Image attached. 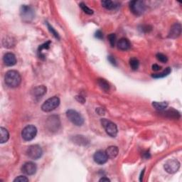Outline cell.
I'll return each mask as SVG.
<instances>
[{"label":"cell","instance_id":"cell-1","mask_svg":"<svg viewBox=\"0 0 182 182\" xmlns=\"http://www.w3.org/2000/svg\"><path fill=\"white\" fill-rule=\"evenodd\" d=\"M5 83L10 88H16L21 82V77L18 71L11 70L7 72L4 77Z\"/></svg>","mask_w":182,"mask_h":182},{"label":"cell","instance_id":"cell-2","mask_svg":"<svg viewBox=\"0 0 182 182\" xmlns=\"http://www.w3.org/2000/svg\"><path fill=\"white\" fill-rule=\"evenodd\" d=\"M60 105V99L56 96L49 98L44 103L41 105V110L45 113H49L54 110Z\"/></svg>","mask_w":182,"mask_h":182},{"label":"cell","instance_id":"cell-3","mask_svg":"<svg viewBox=\"0 0 182 182\" xmlns=\"http://www.w3.org/2000/svg\"><path fill=\"white\" fill-rule=\"evenodd\" d=\"M66 116L72 123L76 126H82L84 123V118L81 114L74 110H68L66 112Z\"/></svg>","mask_w":182,"mask_h":182},{"label":"cell","instance_id":"cell-4","mask_svg":"<svg viewBox=\"0 0 182 182\" xmlns=\"http://www.w3.org/2000/svg\"><path fill=\"white\" fill-rule=\"evenodd\" d=\"M101 124L109 136L112 138H115L118 133V127L115 124L107 119H102Z\"/></svg>","mask_w":182,"mask_h":182},{"label":"cell","instance_id":"cell-5","mask_svg":"<svg viewBox=\"0 0 182 182\" xmlns=\"http://www.w3.org/2000/svg\"><path fill=\"white\" fill-rule=\"evenodd\" d=\"M129 8L131 12L136 15V16H140L143 14L145 12L146 7L145 4L143 1L140 0H136V1H132L129 2Z\"/></svg>","mask_w":182,"mask_h":182},{"label":"cell","instance_id":"cell-6","mask_svg":"<svg viewBox=\"0 0 182 182\" xmlns=\"http://www.w3.org/2000/svg\"><path fill=\"white\" fill-rule=\"evenodd\" d=\"M37 134V129L34 125L29 124L25 127L21 132V136L25 141H31L35 138Z\"/></svg>","mask_w":182,"mask_h":182},{"label":"cell","instance_id":"cell-7","mask_svg":"<svg viewBox=\"0 0 182 182\" xmlns=\"http://www.w3.org/2000/svg\"><path fill=\"white\" fill-rule=\"evenodd\" d=\"M26 154L29 158L36 160L42 156L43 151H42V149L39 145L34 144V145L29 147L26 150Z\"/></svg>","mask_w":182,"mask_h":182},{"label":"cell","instance_id":"cell-8","mask_svg":"<svg viewBox=\"0 0 182 182\" xmlns=\"http://www.w3.org/2000/svg\"><path fill=\"white\" fill-rule=\"evenodd\" d=\"M164 169L169 174H175L180 168V163L176 159H169L164 164Z\"/></svg>","mask_w":182,"mask_h":182},{"label":"cell","instance_id":"cell-9","mask_svg":"<svg viewBox=\"0 0 182 182\" xmlns=\"http://www.w3.org/2000/svg\"><path fill=\"white\" fill-rule=\"evenodd\" d=\"M20 14L21 18L25 21H30L34 16V12L31 7L27 5H22L20 10Z\"/></svg>","mask_w":182,"mask_h":182},{"label":"cell","instance_id":"cell-10","mask_svg":"<svg viewBox=\"0 0 182 182\" xmlns=\"http://www.w3.org/2000/svg\"><path fill=\"white\" fill-rule=\"evenodd\" d=\"M61 125L60 119L58 116L53 115L48 118V120L46 122V126L48 129L51 132H56L58 130Z\"/></svg>","mask_w":182,"mask_h":182},{"label":"cell","instance_id":"cell-11","mask_svg":"<svg viewBox=\"0 0 182 182\" xmlns=\"http://www.w3.org/2000/svg\"><path fill=\"white\" fill-rule=\"evenodd\" d=\"M36 170H37L36 164L34 162H31V161L26 162L21 167L22 172L29 176L34 175V174L36 172Z\"/></svg>","mask_w":182,"mask_h":182},{"label":"cell","instance_id":"cell-12","mask_svg":"<svg viewBox=\"0 0 182 182\" xmlns=\"http://www.w3.org/2000/svg\"><path fill=\"white\" fill-rule=\"evenodd\" d=\"M94 161L98 164H104L107 162L108 157L106 152L103 150H99L95 153L93 156Z\"/></svg>","mask_w":182,"mask_h":182},{"label":"cell","instance_id":"cell-13","mask_svg":"<svg viewBox=\"0 0 182 182\" xmlns=\"http://www.w3.org/2000/svg\"><path fill=\"white\" fill-rule=\"evenodd\" d=\"M46 87L44 86H36L31 91V95L35 98H41L46 93Z\"/></svg>","mask_w":182,"mask_h":182},{"label":"cell","instance_id":"cell-14","mask_svg":"<svg viewBox=\"0 0 182 182\" xmlns=\"http://www.w3.org/2000/svg\"><path fill=\"white\" fill-rule=\"evenodd\" d=\"M181 26L180 24H175L171 26L170 31L169 33V38L176 39L181 35Z\"/></svg>","mask_w":182,"mask_h":182},{"label":"cell","instance_id":"cell-15","mask_svg":"<svg viewBox=\"0 0 182 182\" xmlns=\"http://www.w3.org/2000/svg\"><path fill=\"white\" fill-rule=\"evenodd\" d=\"M3 61L7 66H13L16 63V58L12 53H7L3 57Z\"/></svg>","mask_w":182,"mask_h":182},{"label":"cell","instance_id":"cell-16","mask_svg":"<svg viewBox=\"0 0 182 182\" xmlns=\"http://www.w3.org/2000/svg\"><path fill=\"white\" fill-rule=\"evenodd\" d=\"M131 47V44L126 38H122L118 42V48L121 51H128Z\"/></svg>","mask_w":182,"mask_h":182},{"label":"cell","instance_id":"cell-17","mask_svg":"<svg viewBox=\"0 0 182 182\" xmlns=\"http://www.w3.org/2000/svg\"><path fill=\"white\" fill-rule=\"evenodd\" d=\"M101 4L102 6H103L104 8L109 10L115 9L119 6V2L110 1V0H105V1H102Z\"/></svg>","mask_w":182,"mask_h":182},{"label":"cell","instance_id":"cell-18","mask_svg":"<svg viewBox=\"0 0 182 182\" xmlns=\"http://www.w3.org/2000/svg\"><path fill=\"white\" fill-rule=\"evenodd\" d=\"M105 152L108 158L113 159L118 156L119 149L118 148V147L116 146H110L109 147L106 149Z\"/></svg>","mask_w":182,"mask_h":182},{"label":"cell","instance_id":"cell-19","mask_svg":"<svg viewBox=\"0 0 182 182\" xmlns=\"http://www.w3.org/2000/svg\"><path fill=\"white\" fill-rule=\"evenodd\" d=\"M9 139V132L7 131V129L4 128H0V142L2 144L7 142Z\"/></svg>","mask_w":182,"mask_h":182},{"label":"cell","instance_id":"cell-20","mask_svg":"<svg viewBox=\"0 0 182 182\" xmlns=\"http://www.w3.org/2000/svg\"><path fill=\"white\" fill-rule=\"evenodd\" d=\"M152 106L159 111H164L168 107L166 102H153Z\"/></svg>","mask_w":182,"mask_h":182},{"label":"cell","instance_id":"cell-21","mask_svg":"<svg viewBox=\"0 0 182 182\" xmlns=\"http://www.w3.org/2000/svg\"><path fill=\"white\" fill-rule=\"evenodd\" d=\"M98 84L100 88L105 92H108L110 91V84L106 80L103 78H99L98 80Z\"/></svg>","mask_w":182,"mask_h":182},{"label":"cell","instance_id":"cell-22","mask_svg":"<svg viewBox=\"0 0 182 182\" xmlns=\"http://www.w3.org/2000/svg\"><path fill=\"white\" fill-rule=\"evenodd\" d=\"M171 71V69L170 67H167V68H165V70H164V71H163L162 72H161V73L153 74L152 76L153 78H164V77L167 76L169 74H170Z\"/></svg>","mask_w":182,"mask_h":182},{"label":"cell","instance_id":"cell-23","mask_svg":"<svg viewBox=\"0 0 182 182\" xmlns=\"http://www.w3.org/2000/svg\"><path fill=\"white\" fill-rule=\"evenodd\" d=\"M129 66H130L132 70L133 71H136L138 70L139 66V61L138 59L135 58H133L129 60Z\"/></svg>","mask_w":182,"mask_h":182},{"label":"cell","instance_id":"cell-24","mask_svg":"<svg viewBox=\"0 0 182 182\" xmlns=\"http://www.w3.org/2000/svg\"><path fill=\"white\" fill-rule=\"evenodd\" d=\"M79 6L86 14H88V15H91V14H93V10L88 8V7L86 6V4H85L84 3H83V2H81V3L79 4Z\"/></svg>","mask_w":182,"mask_h":182},{"label":"cell","instance_id":"cell-25","mask_svg":"<svg viewBox=\"0 0 182 182\" xmlns=\"http://www.w3.org/2000/svg\"><path fill=\"white\" fill-rule=\"evenodd\" d=\"M156 58H157L158 61H159L163 63H165L168 61V58L166 57V56H165V55L163 54L159 53V54H156Z\"/></svg>","mask_w":182,"mask_h":182},{"label":"cell","instance_id":"cell-26","mask_svg":"<svg viewBox=\"0 0 182 182\" xmlns=\"http://www.w3.org/2000/svg\"><path fill=\"white\" fill-rule=\"evenodd\" d=\"M116 39H117V37H116V35L114 34H110L108 36V40H109L110 44L111 47L114 46V45H115V43H116Z\"/></svg>","mask_w":182,"mask_h":182},{"label":"cell","instance_id":"cell-27","mask_svg":"<svg viewBox=\"0 0 182 182\" xmlns=\"http://www.w3.org/2000/svg\"><path fill=\"white\" fill-rule=\"evenodd\" d=\"M47 26H48V28H49V30L50 31V32H51V33L54 35V36L56 37V39H60V36H59V35H58V32L57 31H56V30H55L53 27H52L51 25H50L48 22H47Z\"/></svg>","mask_w":182,"mask_h":182},{"label":"cell","instance_id":"cell-28","mask_svg":"<svg viewBox=\"0 0 182 182\" xmlns=\"http://www.w3.org/2000/svg\"><path fill=\"white\" fill-rule=\"evenodd\" d=\"M29 179L25 176H19L14 180V182H28Z\"/></svg>","mask_w":182,"mask_h":182},{"label":"cell","instance_id":"cell-29","mask_svg":"<svg viewBox=\"0 0 182 182\" xmlns=\"http://www.w3.org/2000/svg\"><path fill=\"white\" fill-rule=\"evenodd\" d=\"M76 143L77 142H80V144H86V139L84 138L83 136H81V139H80V137L79 136H76Z\"/></svg>","mask_w":182,"mask_h":182},{"label":"cell","instance_id":"cell-30","mask_svg":"<svg viewBox=\"0 0 182 182\" xmlns=\"http://www.w3.org/2000/svg\"><path fill=\"white\" fill-rule=\"evenodd\" d=\"M108 61L110 62V63L112 64V65H113V66H117V62H116V60H115V58H114L113 56H108Z\"/></svg>","mask_w":182,"mask_h":182},{"label":"cell","instance_id":"cell-31","mask_svg":"<svg viewBox=\"0 0 182 182\" xmlns=\"http://www.w3.org/2000/svg\"><path fill=\"white\" fill-rule=\"evenodd\" d=\"M95 37H96V38H97V39H102L103 38V33H102L101 31L98 30V31H97L96 32V34H95Z\"/></svg>","mask_w":182,"mask_h":182},{"label":"cell","instance_id":"cell-32","mask_svg":"<svg viewBox=\"0 0 182 182\" xmlns=\"http://www.w3.org/2000/svg\"><path fill=\"white\" fill-rule=\"evenodd\" d=\"M76 99L79 102V103H83V104L85 103V102H86V99H85L83 97H82L81 96H77L76 97Z\"/></svg>","mask_w":182,"mask_h":182},{"label":"cell","instance_id":"cell-33","mask_svg":"<svg viewBox=\"0 0 182 182\" xmlns=\"http://www.w3.org/2000/svg\"><path fill=\"white\" fill-rule=\"evenodd\" d=\"M96 113H98V114H100V115H102V114L103 115V114H105V110L103 108H98L96 109Z\"/></svg>","mask_w":182,"mask_h":182},{"label":"cell","instance_id":"cell-34","mask_svg":"<svg viewBox=\"0 0 182 182\" xmlns=\"http://www.w3.org/2000/svg\"><path fill=\"white\" fill-rule=\"evenodd\" d=\"M152 69L155 71H158L161 69V66H159L157 64H154L152 66Z\"/></svg>","mask_w":182,"mask_h":182},{"label":"cell","instance_id":"cell-35","mask_svg":"<svg viewBox=\"0 0 182 182\" xmlns=\"http://www.w3.org/2000/svg\"><path fill=\"white\" fill-rule=\"evenodd\" d=\"M99 181H100V182H101V181H103V182H104V181L108 182V181H110V179H109L108 178H107V177H105V176H104V177L101 178L100 179Z\"/></svg>","mask_w":182,"mask_h":182},{"label":"cell","instance_id":"cell-36","mask_svg":"<svg viewBox=\"0 0 182 182\" xmlns=\"http://www.w3.org/2000/svg\"><path fill=\"white\" fill-rule=\"evenodd\" d=\"M143 156H144V157H145L146 159H148V158H149L150 157V154H149L148 152H145L144 153V154H143Z\"/></svg>","mask_w":182,"mask_h":182},{"label":"cell","instance_id":"cell-37","mask_svg":"<svg viewBox=\"0 0 182 182\" xmlns=\"http://www.w3.org/2000/svg\"><path fill=\"white\" fill-rule=\"evenodd\" d=\"M144 170H145V169H144L143 170H142V174H141V175H140V179H139V181H142V178H143V175H144Z\"/></svg>","mask_w":182,"mask_h":182}]
</instances>
